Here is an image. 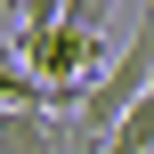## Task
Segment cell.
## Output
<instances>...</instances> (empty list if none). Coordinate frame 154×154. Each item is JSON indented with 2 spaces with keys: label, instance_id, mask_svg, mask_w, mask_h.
Wrapping results in <instances>:
<instances>
[{
  "label": "cell",
  "instance_id": "6da1fadb",
  "mask_svg": "<svg viewBox=\"0 0 154 154\" xmlns=\"http://www.w3.org/2000/svg\"><path fill=\"white\" fill-rule=\"evenodd\" d=\"M16 57H24L41 81H89V65L106 57V32H89V24L57 16L49 32H16Z\"/></svg>",
  "mask_w": 154,
  "mask_h": 154
},
{
  "label": "cell",
  "instance_id": "7a4b0ae2",
  "mask_svg": "<svg viewBox=\"0 0 154 154\" xmlns=\"http://www.w3.org/2000/svg\"><path fill=\"white\" fill-rule=\"evenodd\" d=\"M0 154H73L65 106H0Z\"/></svg>",
  "mask_w": 154,
  "mask_h": 154
},
{
  "label": "cell",
  "instance_id": "3957f363",
  "mask_svg": "<svg viewBox=\"0 0 154 154\" xmlns=\"http://www.w3.org/2000/svg\"><path fill=\"white\" fill-rule=\"evenodd\" d=\"M65 16H73V24H89V32H106V16H114V0H65Z\"/></svg>",
  "mask_w": 154,
  "mask_h": 154
}]
</instances>
